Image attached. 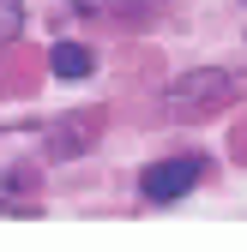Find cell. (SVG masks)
Segmentation results:
<instances>
[{
    "mask_svg": "<svg viewBox=\"0 0 247 252\" xmlns=\"http://www.w3.org/2000/svg\"><path fill=\"white\" fill-rule=\"evenodd\" d=\"M18 24H24V6H18V0H0V42H12Z\"/></svg>",
    "mask_w": 247,
    "mask_h": 252,
    "instance_id": "277c9868",
    "label": "cell"
},
{
    "mask_svg": "<svg viewBox=\"0 0 247 252\" xmlns=\"http://www.w3.org/2000/svg\"><path fill=\"white\" fill-rule=\"evenodd\" d=\"M193 180H199V156H169V162H151L139 174V192L151 204H175V198L193 192Z\"/></svg>",
    "mask_w": 247,
    "mask_h": 252,
    "instance_id": "7a4b0ae2",
    "label": "cell"
},
{
    "mask_svg": "<svg viewBox=\"0 0 247 252\" xmlns=\"http://www.w3.org/2000/svg\"><path fill=\"white\" fill-rule=\"evenodd\" d=\"M235 96V78L223 72V66H193V72H181L169 90H163V102L175 108V114H211L217 102H229Z\"/></svg>",
    "mask_w": 247,
    "mask_h": 252,
    "instance_id": "6da1fadb",
    "label": "cell"
},
{
    "mask_svg": "<svg viewBox=\"0 0 247 252\" xmlns=\"http://www.w3.org/2000/svg\"><path fill=\"white\" fill-rule=\"evenodd\" d=\"M48 66H54V78H90V48H79V42H54L48 48Z\"/></svg>",
    "mask_w": 247,
    "mask_h": 252,
    "instance_id": "3957f363",
    "label": "cell"
}]
</instances>
